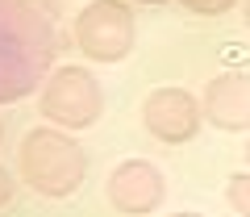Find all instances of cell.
<instances>
[{
  "instance_id": "obj_1",
  "label": "cell",
  "mask_w": 250,
  "mask_h": 217,
  "mask_svg": "<svg viewBox=\"0 0 250 217\" xmlns=\"http://www.w3.org/2000/svg\"><path fill=\"white\" fill-rule=\"evenodd\" d=\"M59 50L50 13L38 0H0V105H17L46 84Z\"/></svg>"
},
{
  "instance_id": "obj_2",
  "label": "cell",
  "mask_w": 250,
  "mask_h": 217,
  "mask_svg": "<svg viewBox=\"0 0 250 217\" xmlns=\"http://www.w3.org/2000/svg\"><path fill=\"white\" fill-rule=\"evenodd\" d=\"M17 175L38 196L62 200L88 180V151L71 138V130L34 126L17 146Z\"/></svg>"
},
{
  "instance_id": "obj_3",
  "label": "cell",
  "mask_w": 250,
  "mask_h": 217,
  "mask_svg": "<svg viewBox=\"0 0 250 217\" xmlns=\"http://www.w3.org/2000/svg\"><path fill=\"white\" fill-rule=\"evenodd\" d=\"M104 113V88L88 67H54L42 84V117L59 130H88Z\"/></svg>"
},
{
  "instance_id": "obj_4",
  "label": "cell",
  "mask_w": 250,
  "mask_h": 217,
  "mask_svg": "<svg viewBox=\"0 0 250 217\" xmlns=\"http://www.w3.org/2000/svg\"><path fill=\"white\" fill-rule=\"evenodd\" d=\"M138 42V21L125 0H92L75 13V46L92 63H121Z\"/></svg>"
},
{
  "instance_id": "obj_5",
  "label": "cell",
  "mask_w": 250,
  "mask_h": 217,
  "mask_svg": "<svg viewBox=\"0 0 250 217\" xmlns=\"http://www.w3.org/2000/svg\"><path fill=\"white\" fill-rule=\"evenodd\" d=\"M142 126L163 146H184L200 134L205 108H200V100L188 88H154L142 100Z\"/></svg>"
},
{
  "instance_id": "obj_6",
  "label": "cell",
  "mask_w": 250,
  "mask_h": 217,
  "mask_svg": "<svg viewBox=\"0 0 250 217\" xmlns=\"http://www.w3.org/2000/svg\"><path fill=\"white\" fill-rule=\"evenodd\" d=\"M104 196L117 213L125 217H146L163 205L167 196V180L163 172L154 167L150 159H121L108 172V184H104Z\"/></svg>"
},
{
  "instance_id": "obj_7",
  "label": "cell",
  "mask_w": 250,
  "mask_h": 217,
  "mask_svg": "<svg viewBox=\"0 0 250 217\" xmlns=\"http://www.w3.org/2000/svg\"><path fill=\"white\" fill-rule=\"evenodd\" d=\"M200 108L205 121L225 134H242L250 130V71H221L205 84L200 92Z\"/></svg>"
},
{
  "instance_id": "obj_8",
  "label": "cell",
  "mask_w": 250,
  "mask_h": 217,
  "mask_svg": "<svg viewBox=\"0 0 250 217\" xmlns=\"http://www.w3.org/2000/svg\"><path fill=\"white\" fill-rule=\"evenodd\" d=\"M225 205H229L233 213L250 217V172L229 175V184H225Z\"/></svg>"
},
{
  "instance_id": "obj_9",
  "label": "cell",
  "mask_w": 250,
  "mask_h": 217,
  "mask_svg": "<svg viewBox=\"0 0 250 217\" xmlns=\"http://www.w3.org/2000/svg\"><path fill=\"white\" fill-rule=\"evenodd\" d=\"M188 13H196V17H221V13H229L238 0H179Z\"/></svg>"
},
{
  "instance_id": "obj_10",
  "label": "cell",
  "mask_w": 250,
  "mask_h": 217,
  "mask_svg": "<svg viewBox=\"0 0 250 217\" xmlns=\"http://www.w3.org/2000/svg\"><path fill=\"white\" fill-rule=\"evenodd\" d=\"M13 192H17V175H9V167H0V209L13 200Z\"/></svg>"
},
{
  "instance_id": "obj_11",
  "label": "cell",
  "mask_w": 250,
  "mask_h": 217,
  "mask_svg": "<svg viewBox=\"0 0 250 217\" xmlns=\"http://www.w3.org/2000/svg\"><path fill=\"white\" fill-rule=\"evenodd\" d=\"M242 17H246V29H250V0H242Z\"/></svg>"
},
{
  "instance_id": "obj_12",
  "label": "cell",
  "mask_w": 250,
  "mask_h": 217,
  "mask_svg": "<svg viewBox=\"0 0 250 217\" xmlns=\"http://www.w3.org/2000/svg\"><path fill=\"white\" fill-rule=\"evenodd\" d=\"M171 217H205V213H192V209H184V213H171Z\"/></svg>"
},
{
  "instance_id": "obj_13",
  "label": "cell",
  "mask_w": 250,
  "mask_h": 217,
  "mask_svg": "<svg viewBox=\"0 0 250 217\" xmlns=\"http://www.w3.org/2000/svg\"><path fill=\"white\" fill-rule=\"evenodd\" d=\"M246 167H250V138H246Z\"/></svg>"
},
{
  "instance_id": "obj_14",
  "label": "cell",
  "mask_w": 250,
  "mask_h": 217,
  "mask_svg": "<svg viewBox=\"0 0 250 217\" xmlns=\"http://www.w3.org/2000/svg\"><path fill=\"white\" fill-rule=\"evenodd\" d=\"M142 4H167V0H142Z\"/></svg>"
},
{
  "instance_id": "obj_15",
  "label": "cell",
  "mask_w": 250,
  "mask_h": 217,
  "mask_svg": "<svg viewBox=\"0 0 250 217\" xmlns=\"http://www.w3.org/2000/svg\"><path fill=\"white\" fill-rule=\"evenodd\" d=\"M0 142H4V121H0Z\"/></svg>"
}]
</instances>
